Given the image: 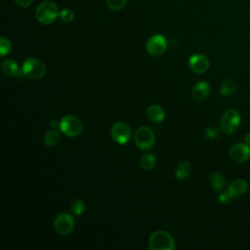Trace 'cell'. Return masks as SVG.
I'll return each instance as SVG.
<instances>
[{
    "label": "cell",
    "mask_w": 250,
    "mask_h": 250,
    "mask_svg": "<svg viewBox=\"0 0 250 250\" xmlns=\"http://www.w3.org/2000/svg\"><path fill=\"white\" fill-rule=\"evenodd\" d=\"M149 248L151 250H174L175 241L169 232L157 231L149 238Z\"/></svg>",
    "instance_id": "obj_1"
},
{
    "label": "cell",
    "mask_w": 250,
    "mask_h": 250,
    "mask_svg": "<svg viewBox=\"0 0 250 250\" xmlns=\"http://www.w3.org/2000/svg\"><path fill=\"white\" fill-rule=\"evenodd\" d=\"M60 11L57 5L52 1H43L36 11V17L42 25H51L59 17Z\"/></svg>",
    "instance_id": "obj_2"
},
{
    "label": "cell",
    "mask_w": 250,
    "mask_h": 250,
    "mask_svg": "<svg viewBox=\"0 0 250 250\" xmlns=\"http://www.w3.org/2000/svg\"><path fill=\"white\" fill-rule=\"evenodd\" d=\"M59 128L63 134L73 138L81 134L83 130V125L81 120L75 115H66L61 119Z\"/></svg>",
    "instance_id": "obj_3"
},
{
    "label": "cell",
    "mask_w": 250,
    "mask_h": 250,
    "mask_svg": "<svg viewBox=\"0 0 250 250\" xmlns=\"http://www.w3.org/2000/svg\"><path fill=\"white\" fill-rule=\"evenodd\" d=\"M22 71L25 76L31 79H40L46 73V67L39 59L29 58L24 62Z\"/></svg>",
    "instance_id": "obj_4"
},
{
    "label": "cell",
    "mask_w": 250,
    "mask_h": 250,
    "mask_svg": "<svg viewBox=\"0 0 250 250\" xmlns=\"http://www.w3.org/2000/svg\"><path fill=\"white\" fill-rule=\"evenodd\" d=\"M134 141L138 149L142 151H149L156 143V135L151 128L142 126L136 130L134 134Z\"/></svg>",
    "instance_id": "obj_5"
},
{
    "label": "cell",
    "mask_w": 250,
    "mask_h": 250,
    "mask_svg": "<svg viewBox=\"0 0 250 250\" xmlns=\"http://www.w3.org/2000/svg\"><path fill=\"white\" fill-rule=\"evenodd\" d=\"M240 114L236 109L231 108L225 111L221 118V129L226 134L234 133L240 125Z\"/></svg>",
    "instance_id": "obj_6"
},
{
    "label": "cell",
    "mask_w": 250,
    "mask_h": 250,
    "mask_svg": "<svg viewBox=\"0 0 250 250\" xmlns=\"http://www.w3.org/2000/svg\"><path fill=\"white\" fill-rule=\"evenodd\" d=\"M110 134L113 141L119 145L127 144L132 137V131L129 125L125 122H115L110 129Z\"/></svg>",
    "instance_id": "obj_7"
},
{
    "label": "cell",
    "mask_w": 250,
    "mask_h": 250,
    "mask_svg": "<svg viewBox=\"0 0 250 250\" xmlns=\"http://www.w3.org/2000/svg\"><path fill=\"white\" fill-rule=\"evenodd\" d=\"M167 45V40L163 36L155 35L147 41L146 49L150 55L154 57H159L165 53Z\"/></svg>",
    "instance_id": "obj_8"
},
{
    "label": "cell",
    "mask_w": 250,
    "mask_h": 250,
    "mask_svg": "<svg viewBox=\"0 0 250 250\" xmlns=\"http://www.w3.org/2000/svg\"><path fill=\"white\" fill-rule=\"evenodd\" d=\"M54 229L60 235H68L74 229L73 217L69 213H60L54 220Z\"/></svg>",
    "instance_id": "obj_9"
},
{
    "label": "cell",
    "mask_w": 250,
    "mask_h": 250,
    "mask_svg": "<svg viewBox=\"0 0 250 250\" xmlns=\"http://www.w3.org/2000/svg\"><path fill=\"white\" fill-rule=\"evenodd\" d=\"M189 65L191 70L198 74L206 72L209 69V61L202 54H194L189 60Z\"/></svg>",
    "instance_id": "obj_10"
},
{
    "label": "cell",
    "mask_w": 250,
    "mask_h": 250,
    "mask_svg": "<svg viewBox=\"0 0 250 250\" xmlns=\"http://www.w3.org/2000/svg\"><path fill=\"white\" fill-rule=\"evenodd\" d=\"M230 157L235 162H245L250 158V148L247 144H236L231 148Z\"/></svg>",
    "instance_id": "obj_11"
},
{
    "label": "cell",
    "mask_w": 250,
    "mask_h": 250,
    "mask_svg": "<svg viewBox=\"0 0 250 250\" xmlns=\"http://www.w3.org/2000/svg\"><path fill=\"white\" fill-rule=\"evenodd\" d=\"M248 189V183L244 179H236L230 184L227 191L232 197V199L243 196Z\"/></svg>",
    "instance_id": "obj_12"
},
{
    "label": "cell",
    "mask_w": 250,
    "mask_h": 250,
    "mask_svg": "<svg viewBox=\"0 0 250 250\" xmlns=\"http://www.w3.org/2000/svg\"><path fill=\"white\" fill-rule=\"evenodd\" d=\"M1 71L4 74L12 76V77L22 78L24 75V73H23L22 70H20L18 64L13 60H5L1 64Z\"/></svg>",
    "instance_id": "obj_13"
},
{
    "label": "cell",
    "mask_w": 250,
    "mask_h": 250,
    "mask_svg": "<svg viewBox=\"0 0 250 250\" xmlns=\"http://www.w3.org/2000/svg\"><path fill=\"white\" fill-rule=\"evenodd\" d=\"M209 92H210L209 84L205 81H199L194 86L192 94L195 101L201 102L205 98H207V96L209 95Z\"/></svg>",
    "instance_id": "obj_14"
},
{
    "label": "cell",
    "mask_w": 250,
    "mask_h": 250,
    "mask_svg": "<svg viewBox=\"0 0 250 250\" xmlns=\"http://www.w3.org/2000/svg\"><path fill=\"white\" fill-rule=\"evenodd\" d=\"M147 117L155 123L162 122L165 118V111L160 105H151L147 108Z\"/></svg>",
    "instance_id": "obj_15"
},
{
    "label": "cell",
    "mask_w": 250,
    "mask_h": 250,
    "mask_svg": "<svg viewBox=\"0 0 250 250\" xmlns=\"http://www.w3.org/2000/svg\"><path fill=\"white\" fill-rule=\"evenodd\" d=\"M209 181H210L211 187H212L213 190L216 191V192L222 191V190L224 189L225 183H226L225 177H224L222 174L218 173V172L212 173V174L210 175V177H209Z\"/></svg>",
    "instance_id": "obj_16"
},
{
    "label": "cell",
    "mask_w": 250,
    "mask_h": 250,
    "mask_svg": "<svg viewBox=\"0 0 250 250\" xmlns=\"http://www.w3.org/2000/svg\"><path fill=\"white\" fill-rule=\"evenodd\" d=\"M191 172H192L191 164L187 161H183V162L179 163V165L177 166L175 176L178 180H185L186 178H188L190 176Z\"/></svg>",
    "instance_id": "obj_17"
},
{
    "label": "cell",
    "mask_w": 250,
    "mask_h": 250,
    "mask_svg": "<svg viewBox=\"0 0 250 250\" xmlns=\"http://www.w3.org/2000/svg\"><path fill=\"white\" fill-rule=\"evenodd\" d=\"M60 133L56 130V129H51L50 131H48L43 138V142L44 145L47 147H53L55 145H57L60 141Z\"/></svg>",
    "instance_id": "obj_18"
},
{
    "label": "cell",
    "mask_w": 250,
    "mask_h": 250,
    "mask_svg": "<svg viewBox=\"0 0 250 250\" xmlns=\"http://www.w3.org/2000/svg\"><path fill=\"white\" fill-rule=\"evenodd\" d=\"M156 157L153 154H147L140 160V167L144 170H151L156 165Z\"/></svg>",
    "instance_id": "obj_19"
},
{
    "label": "cell",
    "mask_w": 250,
    "mask_h": 250,
    "mask_svg": "<svg viewBox=\"0 0 250 250\" xmlns=\"http://www.w3.org/2000/svg\"><path fill=\"white\" fill-rule=\"evenodd\" d=\"M235 89H236L235 83L231 79H227L222 83L221 88H220V92L223 96H231L234 93Z\"/></svg>",
    "instance_id": "obj_20"
},
{
    "label": "cell",
    "mask_w": 250,
    "mask_h": 250,
    "mask_svg": "<svg viewBox=\"0 0 250 250\" xmlns=\"http://www.w3.org/2000/svg\"><path fill=\"white\" fill-rule=\"evenodd\" d=\"M11 49H12V44L8 38L4 36L0 38V56L1 57L6 56L8 53H10Z\"/></svg>",
    "instance_id": "obj_21"
},
{
    "label": "cell",
    "mask_w": 250,
    "mask_h": 250,
    "mask_svg": "<svg viewBox=\"0 0 250 250\" xmlns=\"http://www.w3.org/2000/svg\"><path fill=\"white\" fill-rule=\"evenodd\" d=\"M84 210H85V203L81 199H75L71 205V211L73 215L79 216L84 212Z\"/></svg>",
    "instance_id": "obj_22"
},
{
    "label": "cell",
    "mask_w": 250,
    "mask_h": 250,
    "mask_svg": "<svg viewBox=\"0 0 250 250\" xmlns=\"http://www.w3.org/2000/svg\"><path fill=\"white\" fill-rule=\"evenodd\" d=\"M74 17H75L74 12L69 8L63 9L62 11H60V14H59V18L61 19V21L66 24L71 23L74 20Z\"/></svg>",
    "instance_id": "obj_23"
},
{
    "label": "cell",
    "mask_w": 250,
    "mask_h": 250,
    "mask_svg": "<svg viewBox=\"0 0 250 250\" xmlns=\"http://www.w3.org/2000/svg\"><path fill=\"white\" fill-rule=\"evenodd\" d=\"M127 3V0H107V7L112 11L121 10Z\"/></svg>",
    "instance_id": "obj_24"
},
{
    "label": "cell",
    "mask_w": 250,
    "mask_h": 250,
    "mask_svg": "<svg viewBox=\"0 0 250 250\" xmlns=\"http://www.w3.org/2000/svg\"><path fill=\"white\" fill-rule=\"evenodd\" d=\"M206 136L209 138V139H215L217 138V136L219 135V131L216 127L214 126H209L207 129H206V132H205Z\"/></svg>",
    "instance_id": "obj_25"
},
{
    "label": "cell",
    "mask_w": 250,
    "mask_h": 250,
    "mask_svg": "<svg viewBox=\"0 0 250 250\" xmlns=\"http://www.w3.org/2000/svg\"><path fill=\"white\" fill-rule=\"evenodd\" d=\"M219 200H220L221 203L227 204V203H229L231 200H232V197L231 196V195L229 194V192L226 190L224 193H222V194L219 196Z\"/></svg>",
    "instance_id": "obj_26"
},
{
    "label": "cell",
    "mask_w": 250,
    "mask_h": 250,
    "mask_svg": "<svg viewBox=\"0 0 250 250\" xmlns=\"http://www.w3.org/2000/svg\"><path fill=\"white\" fill-rule=\"evenodd\" d=\"M16 4L22 8H28L32 5L33 0H15Z\"/></svg>",
    "instance_id": "obj_27"
},
{
    "label": "cell",
    "mask_w": 250,
    "mask_h": 250,
    "mask_svg": "<svg viewBox=\"0 0 250 250\" xmlns=\"http://www.w3.org/2000/svg\"><path fill=\"white\" fill-rule=\"evenodd\" d=\"M59 125H60V122L58 123L56 120H51V122H50V126H51V128L52 129H55L57 126H59Z\"/></svg>",
    "instance_id": "obj_28"
},
{
    "label": "cell",
    "mask_w": 250,
    "mask_h": 250,
    "mask_svg": "<svg viewBox=\"0 0 250 250\" xmlns=\"http://www.w3.org/2000/svg\"><path fill=\"white\" fill-rule=\"evenodd\" d=\"M244 140H245V142H246L247 145H250V133H248V134L245 135Z\"/></svg>",
    "instance_id": "obj_29"
}]
</instances>
